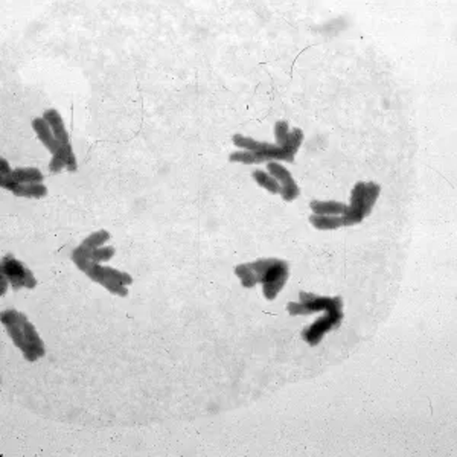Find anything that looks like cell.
Instances as JSON below:
<instances>
[{"label": "cell", "mask_w": 457, "mask_h": 457, "mask_svg": "<svg viewBox=\"0 0 457 457\" xmlns=\"http://www.w3.org/2000/svg\"><path fill=\"white\" fill-rule=\"evenodd\" d=\"M234 144L240 146L244 151H236L230 154L229 160L230 161H241V164H263V161L271 160H285V161H294V156L299 150V146L304 142V133L299 129H293L290 131V136L284 145H271V144H264L258 142V140L252 137H245L241 135L234 136Z\"/></svg>", "instance_id": "cell-1"}, {"label": "cell", "mask_w": 457, "mask_h": 457, "mask_svg": "<svg viewBox=\"0 0 457 457\" xmlns=\"http://www.w3.org/2000/svg\"><path fill=\"white\" fill-rule=\"evenodd\" d=\"M0 320H2L14 344L22 350L25 360L34 363L38 358L45 357V343L40 339L37 329L34 328L23 313H19L16 309H5L0 315Z\"/></svg>", "instance_id": "cell-2"}, {"label": "cell", "mask_w": 457, "mask_h": 457, "mask_svg": "<svg viewBox=\"0 0 457 457\" xmlns=\"http://www.w3.org/2000/svg\"><path fill=\"white\" fill-rule=\"evenodd\" d=\"M250 269L255 273L256 282L263 284V293L265 299L274 300L287 284L290 276V265L284 259L263 258L250 263Z\"/></svg>", "instance_id": "cell-3"}, {"label": "cell", "mask_w": 457, "mask_h": 457, "mask_svg": "<svg viewBox=\"0 0 457 457\" xmlns=\"http://www.w3.org/2000/svg\"><path fill=\"white\" fill-rule=\"evenodd\" d=\"M381 188L374 181H358L350 192V206L342 215L343 226H354L361 223L370 214L375 201L378 200Z\"/></svg>", "instance_id": "cell-4"}, {"label": "cell", "mask_w": 457, "mask_h": 457, "mask_svg": "<svg viewBox=\"0 0 457 457\" xmlns=\"http://www.w3.org/2000/svg\"><path fill=\"white\" fill-rule=\"evenodd\" d=\"M110 240L107 230H98L87 236L72 253V261L82 271L89 264H101L110 261L115 256V247H105V241Z\"/></svg>", "instance_id": "cell-5"}, {"label": "cell", "mask_w": 457, "mask_h": 457, "mask_svg": "<svg viewBox=\"0 0 457 457\" xmlns=\"http://www.w3.org/2000/svg\"><path fill=\"white\" fill-rule=\"evenodd\" d=\"M82 271L91 280L102 285L105 290L121 298H125L129 294V285L133 284V278L129 273L119 271L111 269V267H102L101 264H89Z\"/></svg>", "instance_id": "cell-6"}, {"label": "cell", "mask_w": 457, "mask_h": 457, "mask_svg": "<svg viewBox=\"0 0 457 457\" xmlns=\"http://www.w3.org/2000/svg\"><path fill=\"white\" fill-rule=\"evenodd\" d=\"M300 302H293L287 305V311L291 315H309L319 311H333L343 308L342 298H322L317 294L300 293Z\"/></svg>", "instance_id": "cell-7"}, {"label": "cell", "mask_w": 457, "mask_h": 457, "mask_svg": "<svg viewBox=\"0 0 457 457\" xmlns=\"http://www.w3.org/2000/svg\"><path fill=\"white\" fill-rule=\"evenodd\" d=\"M0 267H2V274L8 279L12 290H20V288H30L31 290V288L37 285V280H35L32 271L26 269L23 263L17 261L11 253L3 256Z\"/></svg>", "instance_id": "cell-8"}, {"label": "cell", "mask_w": 457, "mask_h": 457, "mask_svg": "<svg viewBox=\"0 0 457 457\" xmlns=\"http://www.w3.org/2000/svg\"><path fill=\"white\" fill-rule=\"evenodd\" d=\"M343 320V309H333V311H326L325 315H322L315 320L313 325H309L306 329L302 331V339H304L309 346H317L322 342L323 335L326 333L333 331L334 328L340 326Z\"/></svg>", "instance_id": "cell-9"}, {"label": "cell", "mask_w": 457, "mask_h": 457, "mask_svg": "<svg viewBox=\"0 0 457 457\" xmlns=\"http://www.w3.org/2000/svg\"><path fill=\"white\" fill-rule=\"evenodd\" d=\"M267 168H269V172L270 175H273L274 179L282 183V186H280V195H282V199L285 201H293L296 200L299 197V186L296 185V181H294L293 175L290 174V171L284 168L282 165H279L278 161H269L267 164Z\"/></svg>", "instance_id": "cell-10"}, {"label": "cell", "mask_w": 457, "mask_h": 457, "mask_svg": "<svg viewBox=\"0 0 457 457\" xmlns=\"http://www.w3.org/2000/svg\"><path fill=\"white\" fill-rule=\"evenodd\" d=\"M45 177L37 168H17L5 177H0V185H32V183H43Z\"/></svg>", "instance_id": "cell-11"}, {"label": "cell", "mask_w": 457, "mask_h": 457, "mask_svg": "<svg viewBox=\"0 0 457 457\" xmlns=\"http://www.w3.org/2000/svg\"><path fill=\"white\" fill-rule=\"evenodd\" d=\"M32 126H34L35 133H37L38 139L41 140V142H43V145L52 154H57L63 148V146H65L61 142H58L57 137L54 136V131L51 129V125L47 124V121L45 118H35L32 121Z\"/></svg>", "instance_id": "cell-12"}, {"label": "cell", "mask_w": 457, "mask_h": 457, "mask_svg": "<svg viewBox=\"0 0 457 457\" xmlns=\"http://www.w3.org/2000/svg\"><path fill=\"white\" fill-rule=\"evenodd\" d=\"M49 168H51L52 172H61L65 168L72 172L78 170V165H76V159L72 151V146L65 145L57 154H54Z\"/></svg>", "instance_id": "cell-13"}, {"label": "cell", "mask_w": 457, "mask_h": 457, "mask_svg": "<svg viewBox=\"0 0 457 457\" xmlns=\"http://www.w3.org/2000/svg\"><path fill=\"white\" fill-rule=\"evenodd\" d=\"M43 118L46 119L47 124L51 125V129L54 131V136L57 137L58 142H61L63 145H69L70 144V139H69V135H67V131H66L65 122H63L61 115L58 113V111L55 110V109L46 110Z\"/></svg>", "instance_id": "cell-14"}, {"label": "cell", "mask_w": 457, "mask_h": 457, "mask_svg": "<svg viewBox=\"0 0 457 457\" xmlns=\"http://www.w3.org/2000/svg\"><path fill=\"white\" fill-rule=\"evenodd\" d=\"M3 189L16 194L19 197H27V199H41L47 194V188L43 183H32V185H6Z\"/></svg>", "instance_id": "cell-15"}, {"label": "cell", "mask_w": 457, "mask_h": 457, "mask_svg": "<svg viewBox=\"0 0 457 457\" xmlns=\"http://www.w3.org/2000/svg\"><path fill=\"white\" fill-rule=\"evenodd\" d=\"M309 208L313 209L315 215H343L346 212V205L339 201H317L314 200L309 203Z\"/></svg>", "instance_id": "cell-16"}, {"label": "cell", "mask_w": 457, "mask_h": 457, "mask_svg": "<svg viewBox=\"0 0 457 457\" xmlns=\"http://www.w3.org/2000/svg\"><path fill=\"white\" fill-rule=\"evenodd\" d=\"M309 223L319 230H334L343 226V218L340 215H315L309 216Z\"/></svg>", "instance_id": "cell-17"}, {"label": "cell", "mask_w": 457, "mask_h": 457, "mask_svg": "<svg viewBox=\"0 0 457 457\" xmlns=\"http://www.w3.org/2000/svg\"><path fill=\"white\" fill-rule=\"evenodd\" d=\"M253 179L258 181V185H261L263 188H265L267 191H270L271 194H280V185L279 181L273 177V175L267 174L265 171L261 170H256L253 172Z\"/></svg>", "instance_id": "cell-18"}, {"label": "cell", "mask_w": 457, "mask_h": 457, "mask_svg": "<svg viewBox=\"0 0 457 457\" xmlns=\"http://www.w3.org/2000/svg\"><path fill=\"white\" fill-rule=\"evenodd\" d=\"M235 273L236 276L240 278L241 284L245 288H253L258 282H256V278H255V273L250 269L249 264H240L235 267Z\"/></svg>", "instance_id": "cell-19"}, {"label": "cell", "mask_w": 457, "mask_h": 457, "mask_svg": "<svg viewBox=\"0 0 457 457\" xmlns=\"http://www.w3.org/2000/svg\"><path fill=\"white\" fill-rule=\"evenodd\" d=\"M11 172L10 170V165L8 161L5 159H0V177H5V175H8Z\"/></svg>", "instance_id": "cell-20"}, {"label": "cell", "mask_w": 457, "mask_h": 457, "mask_svg": "<svg viewBox=\"0 0 457 457\" xmlns=\"http://www.w3.org/2000/svg\"><path fill=\"white\" fill-rule=\"evenodd\" d=\"M6 282H8V279H6L2 274V294H5V291H6Z\"/></svg>", "instance_id": "cell-21"}]
</instances>
